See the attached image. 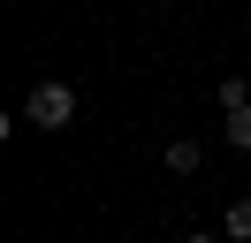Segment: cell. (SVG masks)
I'll return each mask as SVG.
<instances>
[{
	"instance_id": "1",
	"label": "cell",
	"mask_w": 251,
	"mask_h": 243,
	"mask_svg": "<svg viewBox=\"0 0 251 243\" xmlns=\"http://www.w3.org/2000/svg\"><path fill=\"white\" fill-rule=\"evenodd\" d=\"M23 122H31V129H69V122H76V91H69L61 76L31 84V99H23Z\"/></svg>"
},
{
	"instance_id": "2",
	"label": "cell",
	"mask_w": 251,
	"mask_h": 243,
	"mask_svg": "<svg viewBox=\"0 0 251 243\" xmlns=\"http://www.w3.org/2000/svg\"><path fill=\"white\" fill-rule=\"evenodd\" d=\"M168 175H198V145L190 137H168Z\"/></svg>"
},
{
	"instance_id": "3",
	"label": "cell",
	"mask_w": 251,
	"mask_h": 243,
	"mask_svg": "<svg viewBox=\"0 0 251 243\" xmlns=\"http://www.w3.org/2000/svg\"><path fill=\"white\" fill-rule=\"evenodd\" d=\"M221 114H228V145L251 152V106H221Z\"/></svg>"
},
{
	"instance_id": "4",
	"label": "cell",
	"mask_w": 251,
	"mask_h": 243,
	"mask_svg": "<svg viewBox=\"0 0 251 243\" xmlns=\"http://www.w3.org/2000/svg\"><path fill=\"white\" fill-rule=\"evenodd\" d=\"M228 243H251V197H236V205H228Z\"/></svg>"
},
{
	"instance_id": "5",
	"label": "cell",
	"mask_w": 251,
	"mask_h": 243,
	"mask_svg": "<svg viewBox=\"0 0 251 243\" xmlns=\"http://www.w3.org/2000/svg\"><path fill=\"white\" fill-rule=\"evenodd\" d=\"M221 106H251V84H244V76H221Z\"/></svg>"
},
{
	"instance_id": "6",
	"label": "cell",
	"mask_w": 251,
	"mask_h": 243,
	"mask_svg": "<svg viewBox=\"0 0 251 243\" xmlns=\"http://www.w3.org/2000/svg\"><path fill=\"white\" fill-rule=\"evenodd\" d=\"M183 243H221V236H205V228H198V236H183Z\"/></svg>"
}]
</instances>
